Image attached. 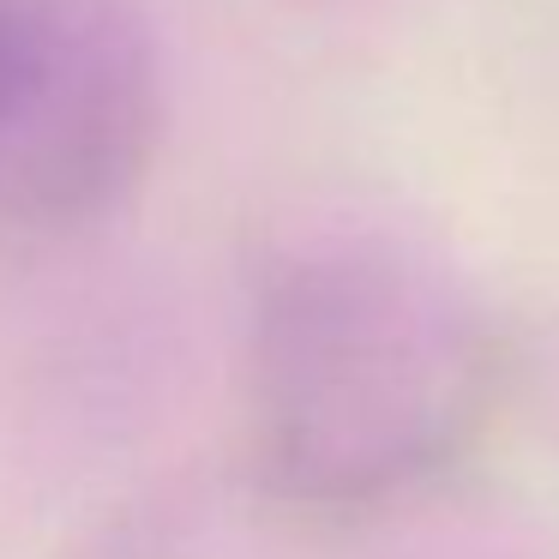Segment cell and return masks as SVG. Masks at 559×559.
<instances>
[{
    "label": "cell",
    "mask_w": 559,
    "mask_h": 559,
    "mask_svg": "<svg viewBox=\"0 0 559 559\" xmlns=\"http://www.w3.org/2000/svg\"><path fill=\"white\" fill-rule=\"evenodd\" d=\"M157 133L151 37L127 0H0V211L73 223L133 187Z\"/></svg>",
    "instance_id": "7a4b0ae2"
},
{
    "label": "cell",
    "mask_w": 559,
    "mask_h": 559,
    "mask_svg": "<svg viewBox=\"0 0 559 559\" xmlns=\"http://www.w3.org/2000/svg\"><path fill=\"white\" fill-rule=\"evenodd\" d=\"M493 331L445 253L337 223L271 265L247 343V427L271 487L367 506L445 469L493 397Z\"/></svg>",
    "instance_id": "6da1fadb"
},
{
    "label": "cell",
    "mask_w": 559,
    "mask_h": 559,
    "mask_svg": "<svg viewBox=\"0 0 559 559\" xmlns=\"http://www.w3.org/2000/svg\"><path fill=\"white\" fill-rule=\"evenodd\" d=\"M547 409L559 421V343H547Z\"/></svg>",
    "instance_id": "3957f363"
}]
</instances>
